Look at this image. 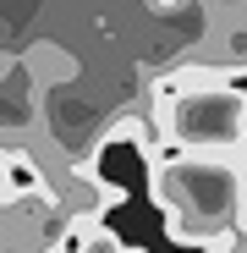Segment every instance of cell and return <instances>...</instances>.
<instances>
[{
    "instance_id": "obj_1",
    "label": "cell",
    "mask_w": 247,
    "mask_h": 253,
    "mask_svg": "<svg viewBox=\"0 0 247 253\" xmlns=\"http://www.w3.org/2000/svg\"><path fill=\"white\" fill-rule=\"evenodd\" d=\"M171 248H225L242 209V154H148Z\"/></svg>"
},
{
    "instance_id": "obj_2",
    "label": "cell",
    "mask_w": 247,
    "mask_h": 253,
    "mask_svg": "<svg viewBox=\"0 0 247 253\" xmlns=\"http://www.w3.org/2000/svg\"><path fill=\"white\" fill-rule=\"evenodd\" d=\"M148 121L171 154H247V94L231 83L171 94Z\"/></svg>"
},
{
    "instance_id": "obj_3",
    "label": "cell",
    "mask_w": 247,
    "mask_h": 253,
    "mask_svg": "<svg viewBox=\"0 0 247 253\" xmlns=\"http://www.w3.org/2000/svg\"><path fill=\"white\" fill-rule=\"evenodd\" d=\"M236 237H247V154H242V209H236Z\"/></svg>"
},
{
    "instance_id": "obj_4",
    "label": "cell",
    "mask_w": 247,
    "mask_h": 253,
    "mask_svg": "<svg viewBox=\"0 0 247 253\" xmlns=\"http://www.w3.org/2000/svg\"><path fill=\"white\" fill-rule=\"evenodd\" d=\"M214 253H247V237H231L225 248H214Z\"/></svg>"
}]
</instances>
